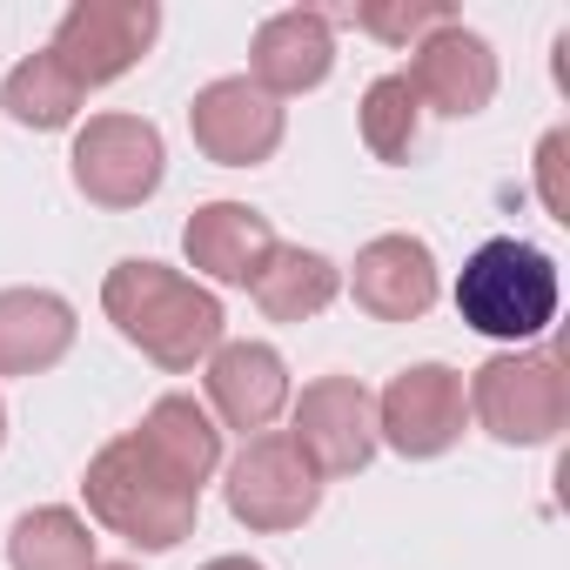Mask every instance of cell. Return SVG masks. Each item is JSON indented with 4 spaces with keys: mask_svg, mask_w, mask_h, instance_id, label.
I'll return each instance as SVG.
<instances>
[{
    "mask_svg": "<svg viewBox=\"0 0 570 570\" xmlns=\"http://www.w3.org/2000/svg\"><path fill=\"white\" fill-rule=\"evenodd\" d=\"M101 309L148 363H161L175 376L195 370L222 343V303L161 262H115L101 282Z\"/></svg>",
    "mask_w": 570,
    "mask_h": 570,
    "instance_id": "obj_1",
    "label": "cell"
},
{
    "mask_svg": "<svg viewBox=\"0 0 570 570\" xmlns=\"http://www.w3.org/2000/svg\"><path fill=\"white\" fill-rule=\"evenodd\" d=\"M81 490H88V510L141 550H175L181 537H195V517H202V490H188L168 463H155L141 436H115L88 463Z\"/></svg>",
    "mask_w": 570,
    "mask_h": 570,
    "instance_id": "obj_2",
    "label": "cell"
},
{
    "mask_svg": "<svg viewBox=\"0 0 570 570\" xmlns=\"http://www.w3.org/2000/svg\"><path fill=\"white\" fill-rule=\"evenodd\" d=\"M456 316L476 330V336H497V343H530L557 323V262L517 235H497L483 242L463 275H456Z\"/></svg>",
    "mask_w": 570,
    "mask_h": 570,
    "instance_id": "obj_3",
    "label": "cell"
},
{
    "mask_svg": "<svg viewBox=\"0 0 570 570\" xmlns=\"http://www.w3.org/2000/svg\"><path fill=\"white\" fill-rule=\"evenodd\" d=\"M470 410L497 443H550L570 423V376L557 350L537 356H490L470 383Z\"/></svg>",
    "mask_w": 570,
    "mask_h": 570,
    "instance_id": "obj_4",
    "label": "cell"
},
{
    "mask_svg": "<svg viewBox=\"0 0 570 570\" xmlns=\"http://www.w3.org/2000/svg\"><path fill=\"white\" fill-rule=\"evenodd\" d=\"M155 35H161V8H155V0H75V8L61 14V28H55L48 55L88 95V88L121 81L148 55Z\"/></svg>",
    "mask_w": 570,
    "mask_h": 570,
    "instance_id": "obj_5",
    "label": "cell"
},
{
    "mask_svg": "<svg viewBox=\"0 0 570 570\" xmlns=\"http://www.w3.org/2000/svg\"><path fill=\"white\" fill-rule=\"evenodd\" d=\"M161 128L141 115H95L75 135V188L95 208H141L161 188Z\"/></svg>",
    "mask_w": 570,
    "mask_h": 570,
    "instance_id": "obj_6",
    "label": "cell"
},
{
    "mask_svg": "<svg viewBox=\"0 0 570 570\" xmlns=\"http://www.w3.org/2000/svg\"><path fill=\"white\" fill-rule=\"evenodd\" d=\"M316 503H323L316 470L303 463V450L289 436H275V430L248 436L242 456L228 463V510L248 530H296V523L316 517Z\"/></svg>",
    "mask_w": 570,
    "mask_h": 570,
    "instance_id": "obj_7",
    "label": "cell"
},
{
    "mask_svg": "<svg viewBox=\"0 0 570 570\" xmlns=\"http://www.w3.org/2000/svg\"><path fill=\"white\" fill-rule=\"evenodd\" d=\"M289 443L303 450V463L316 476H356L376 456V396L356 376H323L303 390L296 403V430Z\"/></svg>",
    "mask_w": 570,
    "mask_h": 570,
    "instance_id": "obj_8",
    "label": "cell"
},
{
    "mask_svg": "<svg viewBox=\"0 0 570 570\" xmlns=\"http://www.w3.org/2000/svg\"><path fill=\"white\" fill-rule=\"evenodd\" d=\"M188 135L208 161L222 168H255L282 148V101L262 95L248 75H228V81H208L195 101H188Z\"/></svg>",
    "mask_w": 570,
    "mask_h": 570,
    "instance_id": "obj_9",
    "label": "cell"
},
{
    "mask_svg": "<svg viewBox=\"0 0 570 570\" xmlns=\"http://www.w3.org/2000/svg\"><path fill=\"white\" fill-rule=\"evenodd\" d=\"M463 436V376L443 363L403 370L376 403V443L396 456H443Z\"/></svg>",
    "mask_w": 570,
    "mask_h": 570,
    "instance_id": "obj_10",
    "label": "cell"
},
{
    "mask_svg": "<svg viewBox=\"0 0 570 570\" xmlns=\"http://www.w3.org/2000/svg\"><path fill=\"white\" fill-rule=\"evenodd\" d=\"M403 81H410L416 108L430 101L436 115H456L463 121V115L490 108V95H497V55L470 28H436L430 41H416V61H410Z\"/></svg>",
    "mask_w": 570,
    "mask_h": 570,
    "instance_id": "obj_11",
    "label": "cell"
},
{
    "mask_svg": "<svg viewBox=\"0 0 570 570\" xmlns=\"http://www.w3.org/2000/svg\"><path fill=\"white\" fill-rule=\"evenodd\" d=\"M350 289L376 323H416L436 303V255L416 235H376L350 268Z\"/></svg>",
    "mask_w": 570,
    "mask_h": 570,
    "instance_id": "obj_12",
    "label": "cell"
},
{
    "mask_svg": "<svg viewBox=\"0 0 570 570\" xmlns=\"http://www.w3.org/2000/svg\"><path fill=\"white\" fill-rule=\"evenodd\" d=\"M248 68H255V88H262V95H309V88H323L330 68H336L330 14H316V8L268 14V21L255 28Z\"/></svg>",
    "mask_w": 570,
    "mask_h": 570,
    "instance_id": "obj_13",
    "label": "cell"
},
{
    "mask_svg": "<svg viewBox=\"0 0 570 570\" xmlns=\"http://www.w3.org/2000/svg\"><path fill=\"white\" fill-rule=\"evenodd\" d=\"M181 248H188V262H195L208 282L255 289L262 262H268L282 242H275L268 215H255L248 202H208V208H195V222L181 228Z\"/></svg>",
    "mask_w": 570,
    "mask_h": 570,
    "instance_id": "obj_14",
    "label": "cell"
},
{
    "mask_svg": "<svg viewBox=\"0 0 570 570\" xmlns=\"http://www.w3.org/2000/svg\"><path fill=\"white\" fill-rule=\"evenodd\" d=\"M208 403L228 430H268L289 403V370L268 343H222L208 356Z\"/></svg>",
    "mask_w": 570,
    "mask_h": 570,
    "instance_id": "obj_15",
    "label": "cell"
},
{
    "mask_svg": "<svg viewBox=\"0 0 570 570\" xmlns=\"http://www.w3.org/2000/svg\"><path fill=\"white\" fill-rule=\"evenodd\" d=\"M75 350V309L48 289H8L0 296V376L55 370Z\"/></svg>",
    "mask_w": 570,
    "mask_h": 570,
    "instance_id": "obj_16",
    "label": "cell"
},
{
    "mask_svg": "<svg viewBox=\"0 0 570 570\" xmlns=\"http://www.w3.org/2000/svg\"><path fill=\"white\" fill-rule=\"evenodd\" d=\"M336 289H343V275L316 248H275L262 262V275H255V303L275 323H309V316H323L336 303Z\"/></svg>",
    "mask_w": 570,
    "mask_h": 570,
    "instance_id": "obj_17",
    "label": "cell"
},
{
    "mask_svg": "<svg viewBox=\"0 0 570 570\" xmlns=\"http://www.w3.org/2000/svg\"><path fill=\"white\" fill-rule=\"evenodd\" d=\"M135 436H141V443L155 450V463H168L188 490H202V483L215 476V463H222V430L195 410V396H161Z\"/></svg>",
    "mask_w": 570,
    "mask_h": 570,
    "instance_id": "obj_18",
    "label": "cell"
},
{
    "mask_svg": "<svg viewBox=\"0 0 570 570\" xmlns=\"http://www.w3.org/2000/svg\"><path fill=\"white\" fill-rule=\"evenodd\" d=\"M14 570H95V537L75 510H28L8 537Z\"/></svg>",
    "mask_w": 570,
    "mask_h": 570,
    "instance_id": "obj_19",
    "label": "cell"
},
{
    "mask_svg": "<svg viewBox=\"0 0 570 570\" xmlns=\"http://www.w3.org/2000/svg\"><path fill=\"white\" fill-rule=\"evenodd\" d=\"M0 108H8L21 128H68L75 108H81V88L55 68V55H28L8 88H0Z\"/></svg>",
    "mask_w": 570,
    "mask_h": 570,
    "instance_id": "obj_20",
    "label": "cell"
},
{
    "mask_svg": "<svg viewBox=\"0 0 570 570\" xmlns=\"http://www.w3.org/2000/svg\"><path fill=\"white\" fill-rule=\"evenodd\" d=\"M416 95H410V81L403 75H383V81H370V95H363V141H370V155L376 161H410V148H416Z\"/></svg>",
    "mask_w": 570,
    "mask_h": 570,
    "instance_id": "obj_21",
    "label": "cell"
},
{
    "mask_svg": "<svg viewBox=\"0 0 570 570\" xmlns=\"http://www.w3.org/2000/svg\"><path fill=\"white\" fill-rule=\"evenodd\" d=\"M356 28L390 41V48H410V41H430L436 28H456V14L443 8V0H363Z\"/></svg>",
    "mask_w": 570,
    "mask_h": 570,
    "instance_id": "obj_22",
    "label": "cell"
},
{
    "mask_svg": "<svg viewBox=\"0 0 570 570\" xmlns=\"http://www.w3.org/2000/svg\"><path fill=\"white\" fill-rule=\"evenodd\" d=\"M563 168H570V135L550 128L543 148H537V188H543V208H550L557 222H570V181H563Z\"/></svg>",
    "mask_w": 570,
    "mask_h": 570,
    "instance_id": "obj_23",
    "label": "cell"
},
{
    "mask_svg": "<svg viewBox=\"0 0 570 570\" xmlns=\"http://www.w3.org/2000/svg\"><path fill=\"white\" fill-rule=\"evenodd\" d=\"M202 570H262L255 557H215V563H202Z\"/></svg>",
    "mask_w": 570,
    "mask_h": 570,
    "instance_id": "obj_24",
    "label": "cell"
},
{
    "mask_svg": "<svg viewBox=\"0 0 570 570\" xmlns=\"http://www.w3.org/2000/svg\"><path fill=\"white\" fill-rule=\"evenodd\" d=\"M95 570H128V563H95Z\"/></svg>",
    "mask_w": 570,
    "mask_h": 570,
    "instance_id": "obj_25",
    "label": "cell"
},
{
    "mask_svg": "<svg viewBox=\"0 0 570 570\" xmlns=\"http://www.w3.org/2000/svg\"><path fill=\"white\" fill-rule=\"evenodd\" d=\"M0 436H8V410H0Z\"/></svg>",
    "mask_w": 570,
    "mask_h": 570,
    "instance_id": "obj_26",
    "label": "cell"
}]
</instances>
